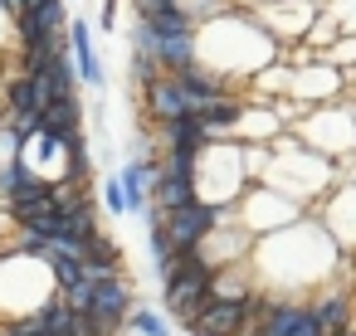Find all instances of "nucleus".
Returning <instances> with one entry per match:
<instances>
[{
    "instance_id": "f257e3e1",
    "label": "nucleus",
    "mask_w": 356,
    "mask_h": 336,
    "mask_svg": "<svg viewBox=\"0 0 356 336\" xmlns=\"http://www.w3.org/2000/svg\"><path fill=\"white\" fill-rule=\"evenodd\" d=\"M249 263L268 292H293V297H312L332 278H356V253H341L337 239L317 224V215H302L298 224L254 239Z\"/></svg>"
},
{
    "instance_id": "f03ea898",
    "label": "nucleus",
    "mask_w": 356,
    "mask_h": 336,
    "mask_svg": "<svg viewBox=\"0 0 356 336\" xmlns=\"http://www.w3.org/2000/svg\"><path fill=\"white\" fill-rule=\"evenodd\" d=\"M195 54H200L205 69L225 74L234 88H239V83L249 88V78H254L259 69H268V64L283 54V44H278L244 6H229L225 15H215V20H205V25L195 30Z\"/></svg>"
},
{
    "instance_id": "7ed1b4c3",
    "label": "nucleus",
    "mask_w": 356,
    "mask_h": 336,
    "mask_svg": "<svg viewBox=\"0 0 356 336\" xmlns=\"http://www.w3.org/2000/svg\"><path fill=\"white\" fill-rule=\"evenodd\" d=\"M264 180H268L273 190H283L288 200H298L302 210H312V205L337 185V161L322 156V151H312V146L288 127V132H278V137L268 142V171H264Z\"/></svg>"
},
{
    "instance_id": "20e7f679",
    "label": "nucleus",
    "mask_w": 356,
    "mask_h": 336,
    "mask_svg": "<svg viewBox=\"0 0 356 336\" xmlns=\"http://www.w3.org/2000/svg\"><path fill=\"white\" fill-rule=\"evenodd\" d=\"M293 132H298L312 151H322V156H332V161H346V156L356 151V98L346 93V98H332V103L307 108V112L293 122Z\"/></svg>"
},
{
    "instance_id": "39448f33",
    "label": "nucleus",
    "mask_w": 356,
    "mask_h": 336,
    "mask_svg": "<svg viewBox=\"0 0 356 336\" xmlns=\"http://www.w3.org/2000/svg\"><path fill=\"white\" fill-rule=\"evenodd\" d=\"M210 292H215V268L191 249V253H181L166 273H161V312L171 317V321H191L205 302H210Z\"/></svg>"
},
{
    "instance_id": "423d86ee",
    "label": "nucleus",
    "mask_w": 356,
    "mask_h": 336,
    "mask_svg": "<svg viewBox=\"0 0 356 336\" xmlns=\"http://www.w3.org/2000/svg\"><path fill=\"white\" fill-rule=\"evenodd\" d=\"M264 297H268L264 283H259L254 292H244V297H210L191 321H181V331H186V336H249V326H254Z\"/></svg>"
},
{
    "instance_id": "0eeeda50",
    "label": "nucleus",
    "mask_w": 356,
    "mask_h": 336,
    "mask_svg": "<svg viewBox=\"0 0 356 336\" xmlns=\"http://www.w3.org/2000/svg\"><path fill=\"white\" fill-rule=\"evenodd\" d=\"M234 215H239V224H244L254 239H264V234H273V229H288V224H298L307 210H302L298 200H288L283 190H273L268 180H254V185L239 195Z\"/></svg>"
},
{
    "instance_id": "6e6552de",
    "label": "nucleus",
    "mask_w": 356,
    "mask_h": 336,
    "mask_svg": "<svg viewBox=\"0 0 356 336\" xmlns=\"http://www.w3.org/2000/svg\"><path fill=\"white\" fill-rule=\"evenodd\" d=\"M244 10L288 49V44H302L307 40L312 20L327 10V0H264V6H244Z\"/></svg>"
},
{
    "instance_id": "1a4fd4ad",
    "label": "nucleus",
    "mask_w": 356,
    "mask_h": 336,
    "mask_svg": "<svg viewBox=\"0 0 356 336\" xmlns=\"http://www.w3.org/2000/svg\"><path fill=\"white\" fill-rule=\"evenodd\" d=\"M346 88H351V74L337 69V64H327V59L317 54V59H307V64H293V88H288V98L302 103V108H317V103L346 98Z\"/></svg>"
},
{
    "instance_id": "9d476101",
    "label": "nucleus",
    "mask_w": 356,
    "mask_h": 336,
    "mask_svg": "<svg viewBox=\"0 0 356 336\" xmlns=\"http://www.w3.org/2000/svg\"><path fill=\"white\" fill-rule=\"evenodd\" d=\"M307 215H317V224L337 239L341 253H356V180H337Z\"/></svg>"
},
{
    "instance_id": "9b49d317",
    "label": "nucleus",
    "mask_w": 356,
    "mask_h": 336,
    "mask_svg": "<svg viewBox=\"0 0 356 336\" xmlns=\"http://www.w3.org/2000/svg\"><path fill=\"white\" fill-rule=\"evenodd\" d=\"M132 307H137V287H132L127 273H103V278H93V302H88V312H93L108 331H122L127 317H132Z\"/></svg>"
},
{
    "instance_id": "f8f14e48",
    "label": "nucleus",
    "mask_w": 356,
    "mask_h": 336,
    "mask_svg": "<svg viewBox=\"0 0 356 336\" xmlns=\"http://www.w3.org/2000/svg\"><path fill=\"white\" fill-rule=\"evenodd\" d=\"M307 302H312V312H317V321H322L327 336H346V331H356V287H351V278H332V283H322Z\"/></svg>"
},
{
    "instance_id": "ddd939ff",
    "label": "nucleus",
    "mask_w": 356,
    "mask_h": 336,
    "mask_svg": "<svg viewBox=\"0 0 356 336\" xmlns=\"http://www.w3.org/2000/svg\"><path fill=\"white\" fill-rule=\"evenodd\" d=\"M225 215H234V205H210V200H191V205H181V210H171L166 215V229H171V239H176V249H200V239L225 219Z\"/></svg>"
},
{
    "instance_id": "4468645a",
    "label": "nucleus",
    "mask_w": 356,
    "mask_h": 336,
    "mask_svg": "<svg viewBox=\"0 0 356 336\" xmlns=\"http://www.w3.org/2000/svg\"><path fill=\"white\" fill-rule=\"evenodd\" d=\"M142 108H147V122H152V127H156V122H176V117L195 112L176 74H156V78L142 88Z\"/></svg>"
},
{
    "instance_id": "2eb2a0df",
    "label": "nucleus",
    "mask_w": 356,
    "mask_h": 336,
    "mask_svg": "<svg viewBox=\"0 0 356 336\" xmlns=\"http://www.w3.org/2000/svg\"><path fill=\"white\" fill-rule=\"evenodd\" d=\"M152 176H156V156H147V151H132V156L122 161V171H118L127 215H137V219L152 210Z\"/></svg>"
},
{
    "instance_id": "dca6fc26",
    "label": "nucleus",
    "mask_w": 356,
    "mask_h": 336,
    "mask_svg": "<svg viewBox=\"0 0 356 336\" xmlns=\"http://www.w3.org/2000/svg\"><path fill=\"white\" fill-rule=\"evenodd\" d=\"M69 54H74L79 83H88V88H103V83H108L103 59H98V49H93V25H88L83 15H74V20H69Z\"/></svg>"
},
{
    "instance_id": "f3484780",
    "label": "nucleus",
    "mask_w": 356,
    "mask_h": 336,
    "mask_svg": "<svg viewBox=\"0 0 356 336\" xmlns=\"http://www.w3.org/2000/svg\"><path fill=\"white\" fill-rule=\"evenodd\" d=\"M244 98L249 93H225V98H215V103H205V108H195V117H200V127H205V137L210 142H225V137H234V122H239V112H244Z\"/></svg>"
},
{
    "instance_id": "a211bd4d",
    "label": "nucleus",
    "mask_w": 356,
    "mask_h": 336,
    "mask_svg": "<svg viewBox=\"0 0 356 336\" xmlns=\"http://www.w3.org/2000/svg\"><path fill=\"white\" fill-rule=\"evenodd\" d=\"M176 78H181V88H186V98H191V108H205V103H215V98H225V93H234V83H229L225 74H215V69H205L200 59H195L191 69H181Z\"/></svg>"
},
{
    "instance_id": "6ab92c4d",
    "label": "nucleus",
    "mask_w": 356,
    "mask_h": 336,
    "mask_svg": "<svg viewBox=\"0 0 356 336\" xmlns=\"http://www.w3.org/2000/svg\"><path fill=\"white\" fill-rule=\"evenodd\" d=\"M83 268H88V278H103V273H122V244L108 234V229H98V234H88L83 239Z\"/></svg>"
},
{
    "instance_id": "aec40b11",
    "label": "nucleus",
    "mask_w": 356,
    "mask_h": 336,
    "mask_svg": "<svg viewBox=\"0 0 356 336\" xmlns=\"http://www.w3.org/2000/svg\"><path fill=\"white\" fill-rule=\"evenodd\" d=\"M127 326H132L137 336H171V331H176L166 312H156V307H142V302L132 307V317H127Z\"/></svg>"
},
{
    "instance_id": "412c9836",
    "label": "nucleus",
    "mask_w": 356,
    "mask_h": 336,
    "mask_svg": "<svg viewBox=\"0 0 356 336\" xmlns=\"http://www.w3.org/2000/svg\"><path fill=\"white\" fill-rule=\"evenodd\" d=\"M156 74H161V64H156L152 54H142V49H132V54H127V78H132V88H137V93H142Z\"/></svg>"
},
{
    "instance_id": "4be33fe9",
    "label": "nucleus",
    "mask_w": 356,
    "mask_h": 336,
    "mask_svg": "<svg viewBox=\"0 0 356 336\" xmlns=\"http://www.w3.org/2000/svg\"><path fill=\"white\" fill-rule=\"evenodd\" d=\"M103 210H108V215H127V200H122V180H118V171L103 180Z\"/></svg>"
},
{
    "instance_id": "5701e85b",
    "label": "nucleus",
    "mask_w": 356,
    "mask_h": 336,
    "mask_svg": "<svg viewBox=\"0 0 356 336\" xmlns=\"http://www.w3.org/2000/svg\"><path fill=\"white\" fill-rule=\"evenodd\" d=\"M161 6H176V0H132V15H147V10H161Z\"/></svg>"
},
{
    "instance_id": "b1692460",
    "label": "nucleus",
    "mask_w": 356,
    "mask_h": 336,
    "mask_svg": "<svg viewBox=\"0 0 356 336\" xmlns=\"http://www.w3.org/2000/svg\"><path fill=\"white\" fill-rule=\"evenodd\" d=\"M234 6H264V0H234Z\"/></svg>"
},
{
    "instance_id": "393cba45",
    "label": "nucleus",
    "mask_w": 356,
    "mask_h": 336,
    "mask_svg": "<svg viewBox=\"0 0 356 336\" xmlns=\"http://www.w3.org/2000/svg\"><path fill=\"white\" fill-rule=\"evenodd\" d=\"M35 6H49V0H30V10H35Z\"/></svg>"
},
{
    "instance_id": "a878e982",
    "label": "nucleus",
    "mask_w": 356,
    "mask_h": 336,
    "mask_svg": "<svg viewBox=\"0 0 356 336\" xmlns=\"http://www.w3.org/2000/svg\"><path fill=\"white\" fill-rule=\"evenodd\" d=\"M346 336H356V331H346Z\"/></svg>"
}]
</instances>
